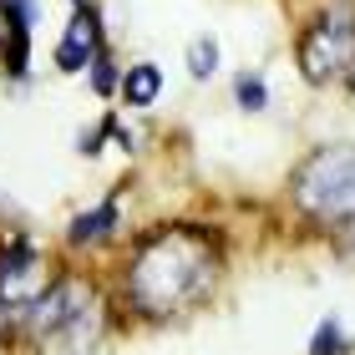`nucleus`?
I'll return each instance as SVG.
<instances>
[{
    "instance_id": "f257e3e1",
    "label": "nucleus",
    "mask_w": 355,
    "mask_h": 355,
    "mask_svg": "<svg viewBox=\"0 0 355 355\" xmlns=\"http://www.w3.org/2000/svg\"><path fill=\"white\" fill-rule=\"evenodd\" d=\"M208 279H214V259L198 234H153L127 269V300L142 315H173L198 300Z\"/></svg>"
},
{
    "instance_id": "f03ea898",
    "label": "nucleus",
    "mask_w": 355,
    "mask_h": 355,
    "mask_svg": "<svg viewBox=\"0 0 355 355\" xmlns=\"http://www.w3.org/2000/svg\"><path fill=\"white\" fill-rule=\"evenodd\" d=\"M21 315H26L31 340H41V345L56 340V345H67V350H87L96 340V300H92V289L76 284V279L46 284Z\"/></svg>"
},
{
    "instance_id": "7ed1b4c3",
    "label": "nucleus",
    "mask_w": 355,
    "mask_h": 355,
    "mask_svg": "<svg viewBox=\"0 0 355 355\" xmlns=\"http://www.w3.org/2000/svg\"><path fill=\"white\" fill-rule=\"evenodd\" d=\"M295 198L320 223L355 218V148H320L295 178Z\"/></svg>"
},
{
    "instance_id": "20e7f679",
    "label": "nucleus",
    "mask_w": 355,
    "mask_h": 355,
    "mask_svg": "<svg viewBox=\"0 0 355 355\" xmlns=\"http://www.w3.org/2000/svg\"><path fill=\"white\" fill-rule=\"evenodd\" d=\"M355 61V26H350V15L345 10H335V15H320V21L304 31V41H300V67L310 82H330L335 71H345Z\"/></svg>"
},
{
    "instance_id": "39448f33",
    "label": "nucleus",
    "mask_w": 355,
    "mask_h": 355,
    "mask_svg": "<svg viewBox=\"0 0 355 355\" xmlns=\"http://www.w3.org/2000/svg\"><path fill=\"white\" fill-rule=\"evenodd\" d=\"M41 289H46V279H41L36 249H31L26 239H15V244L0 254V304H10V310H26V304L41 295Z\"/></svg>"
},
{
    "instance_id": "423d86ee",
    "label": "nucleus",
    "mask_w": 355,
    "mask_h": 355,
    "mask_svg": "<svg viewBox=\"0 0 355 355\" xmlns=\"http://www.w3.org/2000/svg\"><path fill=\"white\" fill-rule=\"evenodd\" d=\"M92 51H96V10L76 6L71 26H67V41L56 46V67H61V71H82Z\"/></svg>"
},
{
    "instance_id": "0eeeda50",
    "label": "nucleus",
    "mask_w": 355,
    "mask_h": 355,
    "mask_svg": "<svg viewBox=\"0 0 355 355\" xmlns=\"http://www.w3.org/2000/svg\"><path fill=\"white\" fill-rule=\"evenodd\" d=\"M157 92H163V71H157L153 61H137V67H127V76H122L127 107H153Z\"/></svg>"
},
{
    "instance_id": "6e6552de",
    "label": "nucleus",
    "mask_w": 355,
    "mask_h": 355,
    "mask_svg": "<svg viewBox=\"0 0 355 355\" xmlns=\"http://www.w3.org/2000/svg\"><path fill=\"white\" fill-rule=\"evenodd\" d=\"M107 229H117V203H102V208H92V214H82L71 223V244H96Z\"/></svg>"
},
{
    "instance_id": "1a4fd4ad",
    "label": "nucleus",
    "mask_w": 355,
    "mask_h": 355,
    "mask_svg": "<svg viewBox=\"0 0 355 355\" xmlns=\"http://www.w3.org/2000/svg\"><path fill=\"white\" fill-rule=\"evenodd\" d=\"M214 67H218V46L208 41V36H198L188 46V71L193 76H214Z\"/></svg>"
},
{
    "instance_id": "9d476101",
    "label": "nucleus",
    "mask_w": 355,
    "mask_h": 355,
    "mask_svg": "<svg viewBox=\"0 0 355 355\" xmlns=\"http://www.w3.org/2000/svg\"><path fill=\"white\" fill-rule=\"evenodd\" d=\"M340 345H345V330L335 325V320H325V325L315 330V345H310V355H340Z\"/></svg>"
},
{
    "instance_id": "9b49d317",
    "label": "nucleus",
    "mask_w": 355,
    "mask_h": 355,
    "mask_svg": "<svg viewBox=\"0 0 355 355\" xmlns=\"http://www.w3.org/2000/svg\"><path fill=\"white\" fill-rule=\"evenodd\" d=\"M239 107H249V112H259L264 107V82H259V76H239Z\"/></svg>"
},
{
    "instance_id": "f8f14e48",
    "label": "nucleus",
    "mask_w": 355,
    "mask_h": 355,
    "mask_svg": "<svg viewBox=\"0 0 355 355\" xmlns=\"http://www.w3.org/2000/svg\"><path fill=\"white\" fill-rule=\"evenodd\" d=\"M92 87L102 92V96H107V92H117V71H112V61H107V56H92Z\"/></svg>"
},
{
    "instance_id": "ddd939ff",
    "label": "nucleus",
    "mask_w": 355,
    "mask_h": 355,
    "mask_svg": "<svg viewBox=\"0 0 355 355\" xmlns=\"http://www.w3.org/2000/svg\"><path fill=\"white\" fill-rule=\"evenodd\" d=\"M350 87H355V61H350Z\"/></svg>"
},
{
    "instance_id": "4468645a",
    "label": "nucleus",
    "mask_w": 355,
    "mask_h": 355,
    "mask_svg": "<svg viewBox=\"0 0 355 355\" xmlns=\"http://www.w3.org/2000/svg\"><path fill=\"white\" fill-rule=\"evenodd\" d=\"M76 6H87V0H76Z\"/></svg>"
}]
</instances>
